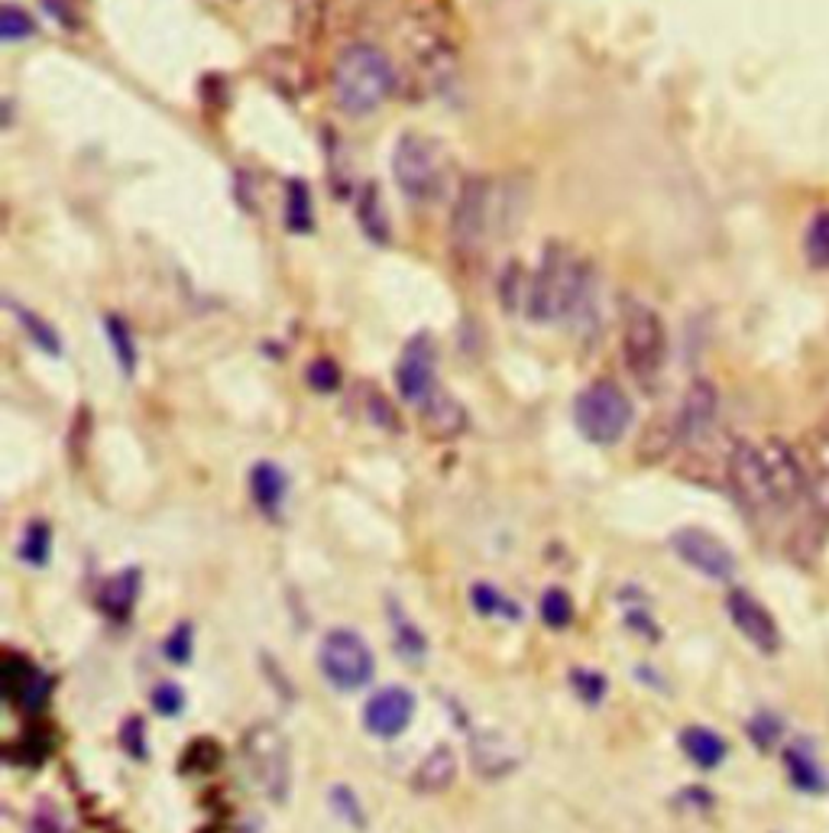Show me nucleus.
Returning <instances> with one entry per match:
<instances>
[{
  "label": "nucleus",
  "mask_w": 829,
  "mask_h": 833,
  "mask_svg": "<svg viewBox=\"0 0 829 833\" xmlns=\"http://www.w3.org/2000/svg\"><path fill=\"white\" fill-rule=\"evenodd\" d=\"M726 610H730V620L736 623L738 633L758 652L774 655L781 648V626L758 597H751L748 590H733L726 597Z\"/></svg>",
  "instance_id": "obj_12"
},
{
  "label": "nucleus",
  "mask_w": 829,
  "mask_h": 833,
  "mask_svg": "<svg viewBox=\"0 0 829 833\" xmlns=\"http://www.w3.org/2000/svg\"><path fill=\"white\" fill-rule=\"evenodd\" d=\"M590 267L570 254L567 247L552 244L538 263V270L529 277V298H525V315L532 321H567L587 308L590 298Z\"/></svg>",
  "instance_id": "obj_1"
},
{
  "label": "nucleus",
  "mask_w": 829,
  "mask_h": 833,
  "mask_svg": "<svg viewBox=\"0 0 829 833\" xmlns=\"http://www.w3.org/2000/svg\"><path fill=\"white\" fill-rule=\"evenodd\" d=\"M395 383L405 402L412 406H425L438 386H435V344L428 335H418L415 341H408L399 367H395Z\"/></svg>",
  "instance_id": "obj_13"
},
{
  "label": "nucleus",
  "mask_w": 829,
  "mask_h": 833,
  "mask_svg": "<svg viewBox=\"0 0 829 833\" xmlns=\"http://www.w3.org/2000/svg\"><path fill=\"white\" fill-rule=\"evenodd\" d=\"M570 688L583 697V704H600L603 694H606V678L596 674V671H573Z\"/></svg>",
  "instance_id": "obj_32"
},
{
  "label": "nucleus",
  "mask_w": 829,
  "mask_h": 833,
  "mask_svg": "<svg viewBox=\"0 0 829 833\" xmlns=\"http://www.w3.org/2000/svg\"><path fill=\"white\" fill-rule=\"evenodd\" d=\"M250 490H253L257 506H260L263 513L276 516L282 500H285L288 480H285V473H282L273 461H260L250 470Z\"/></svg>",
  "instance_id": "obj_23"
},
{
  "label": "nucleus",
  "mask_w": 829,
  "mask_h": 833,
  "mask_svg": "<svg viewBox=\"0 0 829 833\" xmlns=\"http://www.w3.org/2000/svg\"><path fill=\"white\" fill-rule=\"evenodd\" d=\"M807 247H810L814 260L829 263V211H824L820 218H814V224H810V237H807Z\"/></svg>",
  "instance_id": "obj_35"
},
{
  "label": "nucleus",
  "mask_w": 829,
  "mask_h": 833,
  "mask_svg": "<svg viewBox=\"0 0 829 833\" xmlns=\"http://www.w3.org/2000/svg\"><path fill=\"white\" fill-rule=\"evenodd\" d=\"M331 801H334V808L337 811H344L341 818H347L351 824H364V818H360V805H357V798L351 795V788L347 785H334V791H331Z\"/></svg>",
  "instance_id": "obj_37"
},
{
  "label": "nucleus",
  "mask_w": 829,
  "mask_h": 833,
  "mask_svg": "<svg viewBox=\"0 0 829 833\" xmlns=\"http://www.w3.org/2000/svg\"><path fill=\"white\" fill-rule=\"evenodd\" d=\"M473 765L486 775V778H499L509 775L519 765V752L509 746V740L493 737V734H476L473 737Z\"/></svg>",
  "instance_id": "obj_20"
},
{
  "label": "nucleus",
  "mask_w": 829,
  "mask_h": 833,
  "mask_svg": "<svg viewBox=\"0 0 829 833\" xmlns=\"http://www.w3.org/2000/svg\"><path fill=\"white\" fill-rule=\"evenodd\" d=\"M454 778H458V755L448 746H435L422 759V765H418L412 782H415L418 791H445V788L454 785Z\"/></svg>",
  "instance_id": "obj_21"
},
{
  "label": "nucleus",
  "mask_w": 829,
  "mask_h": 833,
  "mask_svg": "<svg viewBox=\"0 0 829 833\" xmlns=\"http://www.w3.org/2000/svg\"><path fill=\"white\" fill-rule=\"evenodd\" d=\"M3 688L10 701H20L23 707H39L49 694V681L26 661V658H7L3 665Z\"/></svg>",
  "instance_id": "obj_17"
},
{
  "label": "nucleus",
  "mask_w": 829,
  "mask_h": 833,
  "mask_svg": "<svg viewBox=\"0 0 829 833\" xmlns=\"http://www.w3.org/2000/svg\"><path fill=\"white\" fill-rule=\"evenodd\" d=\"M765 467H768V480H771V493H774V506L778 509H791L797 503H807V480H804V464L801 451L781 438H768L761 445Z\"/></svg>",
  "instance_id": "obj_11"
},
{
  "label": "nucleus",
  "mask_w": 829,
  "mask_h": 833,
  "mask_svg": "<svg viewBox=\"0 0 829 833\" xmlns=\"http://www.w3.org/2000/svg\"><path fill=\"white\" fill-rule=\"evenodd\" d=\"M43 3H46V10H49V13H56V16H59V23H62V26H69V30L82 26L79 0H43Z\"/></svg>",
  "instance_id": "obj_39"
},
{
  "label": "nucleus",
  "mask_w": 829,
  "mask_h": 833,
  "mask_svg": "<svg viewBox=\"0 0 829 833\" xmlns=\"http://www.w3.org/2000/svg\"><path fill=\"white\" fill-rule=\"evenodd\" d=\"M379 214V201H376V188H369L367 201H364V208H360V218H364V227H367L369 234L376 237V240H386V221L382 218H376Z\"/></svg>",
  "instance_id": "obj_38"
},
{
  "label": "nucleus",
  "mask_w": 829,
  "mask_h": 833,
  "mask_svg": "<svg viewBox=\"0 0 829 833\" xmlns=\"http://www.w3.org/2000/svg\"><path fill=\"white\" fill-rule=\"evenodd\" d=\"M573 422H577V432L593 442V445H616L629 425H632V402L629 396L609 383V379H596L590 383L577 402H573Z\"/></svg>",
  "instance_id": "obj_5"
},
{
  "label": "nucleus",
  "mask_w": 829,
  "mask_h": 833,
  "mask_svg": "<svg viewBox=\"0 0 829 833\" xmlns=\"http://www.w3.org/2000/svg\"><path fill=\"white\" fill-rule=\"evenodd\" d=\"M389 617H392V630H395V646L405 655V661H422V655H425V640H422L418 626L408 623V620L399 613V607H392Z\"/></svg>",
  "instance_id": "obj_26"
},
{
  "label": "nucleus",
  "mask_w": 829,
  "mask_h": 833,
  "mask_svg": "<svg viewBox=\"0 0 829 833\" xmlns=\"http://www.w3.org/2000/svg\"><path fill=\"white\" fill-rule=\"evenodd\" d=\"M509 201H502V188L483 176L466 179L458 191L454 201V218H451V234L454 244L463 254L479 250L489 237L499 234V227L506 224Z\"/></svg>",
  "instance_id": "obj_4"
},
{
  "label": "nucleus",
  "mask_w": 829,
  "mask_h": 833,
  "mask_svg": "<svg viewBox=\"0 0 829 833\" xmlns=\"http://www.w3.org/2000/svg\"><path fill=\"white\" fill-rule=\"evenodd\" d=\"M49 545H52L49 526H46V523H33V526H26V532H23L20 555H23V561H29V564H46Z\"/></svg>",
  "instance_id": "obj_31"
},
{
  "label": "nucleus",
  "mask_w": 829,
  "mask_h": 833,
  "mask_svg": "<svg viewBox=\"0 0 829 833\" xmlns=\"http://www.w3.org/2000/svg\"><path fill=\"white\" fill-rule=\"evenodd\" d=\"M392 176L408 201L435 204L451 186V156L438 140L425 133H405L392 153Z\"/></svg>",
  "instance_id": "obj_3"
},
{
  "label": "nucleus",
  "mask_w": 829,
  "mask_h": 833,
  "mask_svg": "<svg viewBox=\"0 0 829 833\" xmlns=\"http://www.w3.org/2000/svg\"><path fill=\"white\" fill-rule=\"evenodd\" d=\"M285 221L292 231L305 234L311 227V201H308V188L301 183L288 186V201H285Z\"/></svg>",
  "instance_id": "obj_30"
},
{
  "label": "nucleus",
  "mask_w": 829,
  "mask_h": 833,
  "mask_svg": "<svg viewBox=\"0 0 829 833\" xmlns=\"http://www.w3.org/2000/svg\"><path fill=\"white\" fill-rule=\"evenodd\" d=\"M130 727H133V737H130V730H123V746H127L133 755H143V737H140V734H143V724L133 717V720H130Z\"/></svg>",
  "instance_id": "obj_42"
},
{
  "label": "nucleus",
  "mask_w": 829,
  "mask_h": 833,
  "mask_svg": "<svg viewBox=\"0 0 829 833\" xmlns=\"http://www.w3.org/2000/svg\"><path fill=\"white\" fill-rule=\"evenodd\" d=\"M623 357L639 383H654L667 361V331L664 321L646 302H629L623 318Z\"/></svg>",
  "instance_id": "obj_6"
},
{
  "label": "nucleus",
  "mask_w": 829,
  "mask_h": 833,
  "mask_svg": "<svg viewBox=\"0 0 829 833\" xmlns=\"http://www.w3.org/2000/svg\"><path fill=\"white\" fill-rule=\"evenodd\" d=\"M827 536H829V519L824 516V513L810 509V513L797 523V529L791 532V539H787V555L794 558L797 564L810 567V564L820 558V552H824Z\"/></svg>",
  "instance_id": "obj_18"
},
{
  "label": "nucleus",
  "mask_w": 829,
  "mask_h": 833,
  "mask_svg": "<svg viewBox=\"0 0 829 833\" xmlns=\"http://www.w3.org/2000/svg\"><path fill=\"white\" fill-rule=\"evenodd\" d=\"M104 328H107V338H110L114 354H117V361H120V371L130 376V373L137 371V348H133L130 328H127L120 318H107V321H104Z\"/></svg>",
  "instance_id": "obj_27"
},
{
  "label": "nucleus",
  "mask_w": 829,
  "mask_h": 833,
  "mask_svg": "<svg viewBox=\"0 0 829 833\" xmlns=\"http://www.w3.org/2000/svg\"><path fill=\"white\" fill-rule=\"evenodd\" d=\"M244 759H247L250 778L270 801H282L288 795V778H292L288 742L282 740V734L273 724H257L247 730Z\"/></svg>",
  "instance_id": "obj_7"
},
{
  "label": "nucleus",
  "mask_w": 829,
  "mask_h": 833,
  "mask_svg": "<svg viewBox=\"0 0 829 833\" xmlns=\"http://www.w3.org/2000/svg\"><path fill=\"white\" fill-rule=\"evenodd\" d=\"M726 480L736 493V500L751 509V513H765V509H778L774 506V493H771V480H768V467L761 445L751 442H736L726 455Z\"/></svg>",
  "instance_id": "obj_9"
},
{
  "label": "nucleus",
  "mask_w": 829,
  "mask_h": 833,
  "mask_svg": "<svg viewBox=\"0 0 829 833\" xmlns=\"http://www.w3.org/2000/svg\"><path fill=\"white\" fill-rule=\"evenodd\" d=\"M671 549L684 564H690L694 571H700L710 580H733L736 577V555L733 549L710 536L707 529H677L671 536Z\"/></svg>",
  "instance_id": "obj_10"
},
{
  "label": "nucleus",
  "mask_w": 829,
  "mask_h": 833,
  "mask_svg": "<svg viewBox=\"0 0 829 833\" xmlns=\"http://www.w3.org/2000/svg\"><path fill=\"white\" fill-rule=\"evenodd\" d=\"M153 707H156L163 717H176L185 707V694L173 681H166V684H159V688L153 691Z\"/></svg>",
  "instance_id": "obj_34"
},
{
  "label": "nucleus",
  "mask_w": 829,
  "mask_h": 833,
  "mask_svg": "<svg viewBox=\"0 0 829 833\" xmlns=\"http://www.w3.org/2000/svg\"><path fill=\"white\" fill-rule=\"evenodd\" d=\"M318 661H321L324 678L341 691L364 688L376 671L372 652L354 630H331L321 643Z\"/></svg>",
  "instance_id": "obj_8"
},
{
  "label": "nucleus",
  "mask_w": 829,
  "mask_h": 833,
  "mask_svg": "<svg viewBox=\"0 0 829 833\" xmlns=\"http://www.w3.org/2000/svg\"><path fill=\"white\" fill-rule=\"evenodd\" d=\"M334 101L351 117H367L379 110L395 92V69L386 52L357 43L347 46L334 66Z\"/></svg>",
  "instance_id": "obj_2"
},
{
  "label": "nucleus",
  "mask_w": 829,
  "mask_h": 833,
  "mask_svg": "<svg viewBox=\"0 0 829 833\" xmlns=\"http://www.w3.org/2000/svg\"><path fill=\"white\" fill-rule=\"evenodd\" d=\"M415 717V697L405 688H382L369 697L364 724L372 737L395 740Z\"/></svg>",
  "instance_id": "obj_15"
},
{
  "label": "nucleus",
  "mask_w": 829,
  "mask_h": 833,
  "mask_svg": "<svg viewBox=\"0 0 829 833\" xmlns=\"http://www.w3.org/2000/svg\"><path fill=\"white\" fill-rule=\"evenodd\" d=\"M797 451L807 480V503L829 519V432H807Z\"/></svg>",
  "instance_id": "obj_16"
},
{
  "label": "nucleus",
  "mask_w": 829,
  "mask_h": 833,
  "mask_svg": "<svg viewBox=\"0 0 829 833\" xmlns=\"http://www.w3.org/2000/svg\"><path fill=\"white\" fill-rule=\"evenodd\" d=\"M680 749L700 769H717L726 759V740L710 727H687L680 734Z\"/></svg>",
  "instance_id": "obj_22"
},
{
  "label": "nucleus",
  "mask_w": 829,
  "mask_h": 833,
  "mask_svg": "<svg viewBox=\"0 0 829 833\" xmlns=\"http://www.w3.org/2000/svg\"><path fill=\"white\" fill-rule=\"evenodd\" d=\"M166 655L173 661H188V655H191V630L188 626H176V633L166 643Z\"/></svg>",
  "instance_id": "obj_40"
},
{
  "label": "nucleus",
  "mask_w": 829,
  "mask_h": 833,
  "mask_svg": "<svg viewBox=\"0 0 829 833\" xmlns=\"http://www.w3.org/2000/svg\"><path fill=\"white\" fill-rule=\"evenodd\" d=\"M422 422H425L428 435H435V438H454V435H461L463 429H466V412H463V406L454 396L438 389L422 406Z\"/></svg>",
  "instance_id": "obj_19"
},
{
  "label": "nucleus",
  "mask_w": 829,
  "mask_h": 833,
  "mask_svg": "<svg viewBox=\"0 0 829 833\" xmlns=\"http://www.w3.org/2000/svg\"><path fill=\"white\" fill-rule=\"evenodd\" d=\"M717 412H720L717 386L710 379H694L690 389L684 392V402H680V412H677V422H674V438L684 442V445H694V442L707 438L713 422H717Z\"/></svg>",
  "instance_id": "obj_14"
},
{
  "label": "nucleus",
  "mask_w": 829,
  "mask_h": 833,
  "mask_svg": "<svg viewBox=\"0 0 829 833\" xmlns=\"http://www.w3.org/2000/svg\"><path fill=\"white\" fill-rule=\"evenodd\" d=\"M308 383H311L315 389H321V392H334V389L341 386V371H337V364H331L328 357H321V361H315V364L308 367Z\"/></svg>",
  "instance_id": "obj_33"
},
{
  "label": "nucleus",
  "mask_w": 829,
  "mask_h": 833,
  "mask_svg": "<svg viewBox=\"0 0 829 833\" xmlns=\"http://www.w3.org/2000/svg\"><path fill=\"white\" fill-rule=\"evenodd\" d=\"M36 33V23L26 10L13 7V3H3L0 10V39L3 43H16V39H26Z\"/></svg>",
  "instance_id": "obj_29"
},
{
  "label": "nucleus",
  "mask_w": 829,
  "mask_h": 833,
  "mask_svg": "<svg viewBox=\"0 0 829 833\" xmlns=\"http://www.w3.org/2000/svg\"><path fill=\"white\" fill-rule=\"evenodd\" d=\"M473 607L483 617H506V620H519L522 617V610L512 600H506L493 584H476L473 587Z\"/></svg>",
  "instance_id": "obj_25"
},
{
  "label": "nucleus",
  "mask_w": 829,
  "mask_h": 833,
  "mask_svg": "<svg viewBox=\"0 0 829 833\" xmlns=\"http://www.w3.org/2000/svg\"><path fill=\"white\" fill-rule=\"evenodd\" d=\"M133 597H137V571H123V574L104 580L100 610H107L110 617H127L133 610Z\"/></svg>",
  "instance_id": "obj_24"
},
{
  "label": "nucleus",
  "mask_w": 829,
  "mask_h": 833,
  "mask_svg": "<svg viewBox=\"0 0 829 833\" xmlns=\"http://www.w3.org/2000/svg\"><path fill=\"white\" fill-rule=\"evenodd\" d=\"M538 613H542V620H545L552 630H564V626H570V620H573V603H570V597H567L564 590L552 587V590L542 594Z\"/></svg>",
  "instance_id": "obj_28"
},
{
  "label": "nucleus",
  "mask_w": 829,
  "mask_h": 833,
  "mask_svg": "<svg viewBox=\"0 0 829 833\" xmlns=\"http://www.w3.org/2000/svg\"><path fill=\"white\" fill-rule=\"evenodd\" d=\"M33 833H62V824L56 818V811H39L33 821Z\"/></svg>",
  "instance_id": "obj_41"
},
{
  "label": "nucleus",
  "mask_w": 829,
  "mask_h": 833,
  "mask_svg": "<svg viewBox=\"0 0 829 833\" xmlns=\"http://www.w3.org/2000/svg\"><path fill=\"white\" fill-rule=\"evenodd\" d=\"M20 318H23V325L29 328V338H33L43 351L59 354V338H56V331H52L49 325H43L36 315H23V312H20Z\"/></svg>",
  "instance_id": "obj_36"
}]
</instances>
